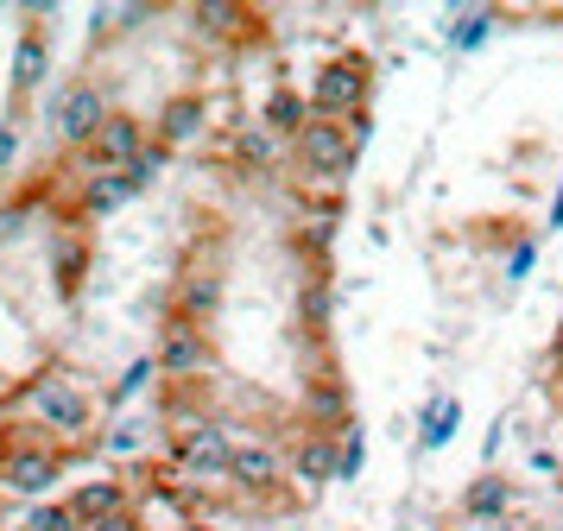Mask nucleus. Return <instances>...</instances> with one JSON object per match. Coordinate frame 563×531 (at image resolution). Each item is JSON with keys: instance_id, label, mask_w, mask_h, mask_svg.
I'll list each match as a JSON object with an SVG mask.
<instances>
[{"instance_id": "nucleus-1", "label": "nucleus", "mask_w": 563, "mask_h": 531, "mask_svg": "<svg viewBox=\"0 0 563 531\" xmlns=\"http://www.w3.org/2000/svg\"><path fill=\"white\" fill-rule=\"evenodd\" d=\"M26 405H32V418L45 424V436H52V443H77V436H89V424H96V405H89V392H82L64 367L32 374Z\"/></svg>"}, {"instance_id": "nucleus-2", "label": "nucleus", "mask_w": 563, "mask_h": 531, "mask_svg": "<svg viewBox=\"0 0 563 531\" xmlns=\"http://www.w3.org/2000/svg\"><path fill=\"white\" fill-rule=\"evenodd\" d=\"M172 462H178L184 480H229V468H234L229 424H222V418H209V411L178 418V424H172Z\"/></svg>"}, {"instance_id": "nucleus-3", "label": "nucleus", "mask_w": 563, "mask_h": 531, "mask_svg": "<svg viewBox=\"0 0 563 531\" xmlns=\"http://www.w3.org/2000/svg\"><path fill=\"white\" fill-rule=\"evenodd\" d=\"M367 89H374V70H367L361 51H349V57H330L317 70L310 108H317V121H361L367 114Z\"/></svg>"}, {"instance_id": "nucleus-4", "label": "nucleus", "mask_w": 563, "mask_h": 531, "mask_svg": "<svg viewBox=\"0 0 563 531\" xmlns=\"http://www.w3.org/2000/svg\"><path fill=\"white\" fill-rule=\"evenodd\" d=\"M158 374L172 379V386H203L216 374V342H209L203 323H190V317H165L158 329Z\"/></svg>"}, {"instance_id": "nucleus-5", "label": "nucleus", "mask_w": 563, "mask_h": 531, "mask_svg": "<svg viewBox=\"0 0 563 531\" xmlns=\"http://www.w3.org/2000/svg\"><path fill=\"white\" fill-rule=\"evenodd\" d=\"M70 450H52V436H20L0 450V487L7 494H26V500H45L64 475Z\"/></svg>"}, {"instance_id": "nucleus-6", "label": "nucleus", "mask_w": 563, "mask_h": 531, "mask_svg": "<svg viewBox=\"0 0 563 531\" xmlns=\"http://www.w3.org/2000/svg\"><path fill=\"white\" fill-rule=\"evenodd\" d=\"M355 133H349V121H310L298 140H291V158H298V172L305 177H323V184H335V177L355 172Z\"/></svg>"}, {"instance_id": "nucleus-7", "label": "nucleus", "mask_w": 563, "mask_h": 531, "mask_svg": "<svg viewBox=\"0 0 563 531\" xmlns=\"http://www.w3.org/2000/svg\"><path fill=\"white\" fill-rule=\"evenodd\" d=\"M108 96H102V82H70L64 96H57V140L64 146H77V152H89L96 146V133L108 126Z\"/></svg>"}, {"instance_id": "nucleus-8", "label": "nucleus", "mask_w": 563, "mask_h": 531, "mask_svg": "<svg viewBox=\"0 0 563 531\" xmlns=\"http://www.w3.org/2000/svg\"><path fill=\"white\" fill-rule=\"evenodd\" d=\"M146 146H153L146 121L114 108V114H108V126L96 133V146L82 152V165H89V177H96V172H128V165H133V158H140Z\"/></svg>"}, {"instance_id": "nucleus-9", "label": "nucleus", "mask_w": 563, "mask_h": 531, "mask_svg": "<svg viewBox=\"0 0 563 531\" xmlns=\"http://www.w3.org/2000/svg\"><path fill=\"white\" fill-rule=\"evenodd\" d=\"M229 480L241 487V494H266V487H279V480H291V462H285L266 436H247V443H234V468Z\"/></svg>"}, {"instance_id": "nucleus-10", "label": "nucleus", "mask_w": 563, "mask_h": 531, "mask_svg": "<svg viewBox=\"0 0 563 531\" xmlns=\"http://www.w3.org/2000/svg\"><path fill=\"white\" fill-rule=\"evenodd\" d=\"M285 462H291V480H298L305 494H317V487L342 480V443H335V436H323V430H305V436H298V450L285 455Z\"/></svg>"}, {"instance_id": "nucleus-11", "label": "nucleus", "mask_w": 563, "mask_h": 531, "mask_svg": "<svg viewBox=\"0 0 563 531\" xmlns=\"http://www.w3.org/2000/svg\"><path fill=\"white\" fill-rule=\"evenodd\" d=\"M203 126H209V101L190 89V96H172L165 108H158V121H153V140L158 146H197L203 140Z\"/></svg>"}, {"instance_id": "nucleus-12", "label": "nucleus", "mask_w": 563, "mask_h": 531, "mask_svg": "<svg viewBox=\"0 0 563 531\" xmlns=\"http://www.w3.org/2000/svg\"><path fill=\"white\" fill-rule=\"evenodd\" d=\"M70 512H77L82 526H108V519L133 512V487L121 475H96V480H82L77 494H70Z\"/></svg>"}, {"instance_id": "nucleus-13", "label": "nucleus", "mask_w": 563, "mask_h": 531, "mask_svg": "<svg viewBox=\"0 0 563 531\" xmlns=\"http://www.w3.org/2000/svg\"><path fill=\"white\" fill-rule=\"evenodd\" d=\"M45 70H52V32L45 25H26L20 45H13V101H26L45 82Z\"/></svg>"}, {"instance_id": "nucleus-14", "label": "nucleus", "mask_w": 563, "mask_h": 531, "mask_svg": "<svg viewBox=\"0 0 563 531\" xmlns=\"http://www.w3.org/2000/svg\"><path fill=\"white\" fill-rule=\"evenodd\" d=\"M305 418L310 430H323V436H335V424H355V411H349V386L335 374H317L305 392Z\"/></svg>"}, {"instance_id": "nucleus-15", "label": "nucleus", "mask_w": 563, "mask_h": 531, "mask_svg": "<svg viewBox=\"0 0 563 531\" xmlns=\"http://www.w3.org/2000/svg\"><path fill=\"white\" fill-rule=\"evenodd\" d=\"M222 291H229V285H222V273H216V266H190V273H184V285H178V317H190V323H216V310H222Z\"/></svg>"}, {"instance_id": "nucleus-16", "label": "nucleus", "mask_w": 563, "mask_h": 531, "mask_svg": "<svg viewBox=\"0 0 563 531\" xmlns=\"http://www.w3.org/2000/svg\"><path fill=\"white\" fill-rule=\"evenodd\" d=\"M260 121L273 126L279 140H298V133L317 121V108H310V96H298V89H273V96H266V108H260Z\"/></svg>"}, {"instance_id": "nucleus-17", "label": "nucleus", "mask_w": 563, "mask_h": 531, "mask_svg": "<svg viewBox=\"0 0 563 531\" xmlns=\"http://www.w3.org/2000/svg\"><path fill=\"white\" fill-rule=\"evenodd\" d=\"M190 32L197 38H241L247 32V7H234V0H197L190 7Z\"/></svg>"}, {"instance_id": "nucleus-18", "label": "nucleus", "mask_w": 563, "mask_h": 531, "mask_svg": "<svg viewBox=\"0 0 563 531\" xmlns=\"http://www.w3.org/2000/svg\"><path fill=\"white\" fill-rule=\"evenodd\" d=\"M140 197L128 184V172H96L82 177V215H114V209H128V202Z\"/></svg>"}, {"instance_id": "nucleus-19", "label": "nucleus", "mask_w": 563, "mask_h": 531, "mask_svg": "<svg viewBox=\"0 0 563 531\" xmlns=\"http://www.w3.org/2000/svg\"><path fill=\"white\" fill-rule=\"evenodd\" d=\"M507 506H512V480L494 475V468L475 475V480H468V494H462V512H468V519H500Z\"/></svg>"}, {"instance_id": "nucleus-20", "label": "nucleus", "mask_w": 563, "mask_h": 531, "mask_svg": "<svg viewBox=\"0 0 563 531\" xmlns=\"http://www.w3.org/2000/svg\"><path fill=\"white\" fill-rule=\"evenodd\" d=\"M330 310H335L330 278H310L305 291H298V323H305L310 335H323V329H330Z\"/></svg>"}, {"instance_id": "nucleus-21", "label": "nucleus", "mask_w": 563, "mask_h": 531, "mask_svg": "<svg viewBox=\"0 0 563 531\" xmlns=\"http://www.w3.org/2000/svg\"><path fill=\"white\" fill-rule=\"evenodd\" d=\"M456 430H462V405L456 399H431L424 405V450H443Z\"/></svg>"}, {"instance_id": "nucleus-22", "label": "nucleus", "mask_w": 563, "mask_h": 531, "mask_svg": "<svg viewBox=\"0 0 563 531\" xmlns=\"http://www.w3.org/2000/svg\"><path fill=\"white\" fill-rule=\"evenodd\" d=\"M234 152H241V165H273V158H279V133L266 121H254V126L234 133Z\"/></svg>"}, {"instance_id": "nucleus-23", "label": "nucleus", "mask_w": 563, "mask_h": 531, "mask_svg": "<svg viewBox=\"0 0 563 531\" xmlns=\"http://www.w3.org/2000/svg\"><path fill=\"white\" fill-rule=\"evenodd\" d=\"M20 531H89V526L70 512V500H38L26 519H20Z\"/></svg>"}, {"instance_id": "nucleus-24", "label": "nucleus", "mask_w": 563, "mask_h": 531, "mask_svg": "<svg viewBox=\"0 0 563 531\" xmlns=\"http://www.w3.org/2000/svg\"><path fill=\"white\" fill-rule=\"evenodd\" d=\"M165 158H172V146H158V140H153V146H146V152H140V158L128 165V184H133V190L158 184V177H165Z\"/></svg>"}, {"instance_id": "nucleus-25", "label": "nucleus", "mask_w": 563, "mask_h": 531, "mask_svg": "<svg viewBox=\"0 0 563 531\" xmlns=\"http://www.w3.org/2000/svg\"><path fill=\"white\" fill-rule=\"evenodd\" d=\"M82 259H89V247H82V241H70V234H57V285H64V291H77Z\"/></svg>"}, {"instance_id": "nucleus-26", "label": "nucleus", "mask_w": 563, "mask_h": 531, "mask_svg": "<svg viewBox=\"0 0 563 531\" xmlns=\"http://www.w3.org/2000/svg\"><path fill=\"white\" fill-rule=\"evenodd\" d=\"M487 32H494V7H475V13H462V25L450 32V45H456V51H475Z\"/></svg>"}, {"instance_id": "nucleus-27", "label": "nucleus", "mask_w": 563, "mask_h": 531, "mask_svg": "<svg viewBox=\"0 0 563 531\" xmlns=\"http://www.w3.org/2000/svg\"><path fill=\"white\" fill-rule=\"evenodd\" d=\"M153 374H158V361H153V354H146V361H133L128 374H121V386H114V399H133V392H140V386H146Z\"/></svg>"}, {"instance_id": "nucleus-28", "label": "nucleus", "mask_w": 563, "mask_h": 531, "mask_svg": "<svg viewBox=\"0 0 563 531\" xmlns=\"http://www.w3.org/2000/svg\"><path fill=\"white\" fill-rule=\"evenodd\" d=\"M20 234H26V209H20V202H0V247L20 241Z\"/></svg>"}, {"instance_id": "nucleus-29", "label": "nucleus", "mask_w": 563, "mask_h": 531, "mask_svg": "<svg viewBox=\"0 0 563 531\" xmlns=\"http://www.w3.org/2000/svg\"><path fill=\"white\" fill-rule=\"evenodd\" d=\"M532 259H538V247H532V241H519V247H512V259H507V278H512V285H519V278L532 273Z\"/></svg>"}, {"instance_id": "nucleus-30", "label": "nucleus", "mask_w": 563, "mask_h": 531, "mask_svg": "<svg viewBox=\"0 0 563 531\" xmlns=\"http://www.w3.org/2000/svg\"><path fill=\"white\" fill-rule=\"evenodd\" d=\"M361 462H367V443H361L355 430H349V450H342V480H355V475H361Z\"/></svg>"}, {"instance_id": "nucleus-31", "label": "nucleus", "mask_w": 563, "mask_h": 531, "mask_svg": "<svg viewBox=\"0 0 563 531\" xmlns=\"http://www.w3.org/2000/svg\"><path fill=\"white\" fill-rule=\"evenodd\" d=\"M13 152H20V133H13V121H0V172L13 165Z\"/></svg>"}, {"instance_id": "nucleus-32", "label": "nucleus", "mask_w": 563, "mask_h": 531, "mask_svg": "<svg viewBox=\"0 0 563 531\" xmlns=\"http://www.w3.org/2000/svg\"><path fill=\"white\" fill-rule=\"evenodd\" d=\"M89 531H146V519H140V512H121V519H108V526H89Z\"/></svg>"}, {"instance_id": "nucleus-33", "label": "nucleus", "mask_w": 563, "mask_h": 531, "mask_svg": "<svg viewBox=\"0 0 563 531\" xmlns=\"http://www.w3.org/2000/svg\"><path fill=\"white\" fill-rule=\"evenodd\" d=\"M551 228H563V190H558V202H551Z\"/></svg>"}, {"instance_id": "nucleus-34", "label": "nucleus", "mask_w": 563, "mask_h": 531, "mask_svg": "<svg viewBox=\"0 0 563 531\" xmlns=\"http://www.w3.org/2000/svg\"><path fill=\"white\" fill-rule=\"evenodd\" d=\"M197 531H203V526H197Z\"/></svg>"}]
</instances>
